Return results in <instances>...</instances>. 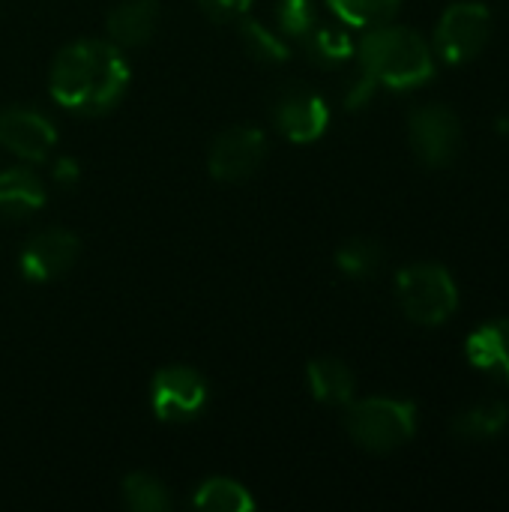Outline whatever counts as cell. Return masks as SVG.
<instances>
[{
    "instance_id": "21",
    "label": "cell",
    "mask_w": 509,
    "mask_h": 512,
    "mask_svg": "<svg viewBox=\"0 0 509 512\" xmlns=\"http://www.w3.org/2000/svg\"><path fill=\"white\" fill-rule=\"evenodd\" d=\"M240 42L249 51V57H255L258 63H285L288 60V45L279 39V33L267 30L255 18L240 21Z\"/></svg>"
},
{
    "instance_id": "25",
    "label": "cell",
    "mask_w": 509,
    "mask_h": 512,
    "mask_svg": "<svg viewBox=\"0 0 509 512\" xmlns=\"http://www.w3.org/2000/svg\"><path fill=\"white\" fill-rule=\"evenodd\" d=\"M375 87H378L375 78H369V75L360 69V75H357V78L351 81V87L345 90V105H348V108H363V105L372 99Z\"/></svg>"
},
{
    "instance_id": "5",
    "label": "cell",
    "mask_w": 509,
    "mask_h": 512,
    "mask_svg": "<svg viewBox=\"0 0 509 512\" xmlns=\"http://www.w3.org/2000/svg\"><path fill=\"white\" fill-rule=\"evenodd\" d=\"M492 33V12L486 3H456L435 27V51L447 63L474 60Z\"/></svg>"
},
{
    "instance_id": "24",
    "label": "cell",
    "mask_w": 509,
    "mask_h": 512,
    "mask_svg": "<svg viewBox=\"0 0 509 512\" xmlns=\"http://www.w3.org/2000/svg\"><path fill=\"white\" fill-rule=\"evenodd\" d=\"M198 6L213 21H234V18H243L249 12L252 0H198Z\"/></svg>"
},
{
    "instance_id": "18",
    "label": "cell",
    "mask_w": 509,
    "mask_h": 512,
    "mask_svg": "<svg viewBox=\"0 0 509 512\" xmlns=\"http://www.w3.org/2000/svg\"><path fill=\"white\" fill-rule=\"evenodd\" d=\"M303 48H306L309 60L318 63V66H324V69L342 66L357 51L354 42H351V36L342 27H330V24H315L303 36Z\"/></svg>"
},
{
    "instance_id": "11",
    "label": "cell",
    "mask_w": 509,
    "mask_h": 512,
    "mask_svg": "<svg viewBox=\"0 0 509 512\" xmlns=\"http://www.w3.org/2000/svg\"><path fill=\"white\" fill-rule=\"evenodd\" d=\"M0 144L24 162H45L57 144V129L45 114L9 105L0 108Z\"/></svg>"
},
{
    "instance_id": "2",
    "label": "cell",
    "mask_w": 509,
    "mask_h": 512,
    "mask_svg": "<svg viewBox=\"0 0 509 512\" xmlns=\"http://www.w3.org/2000/svg\"><path fill=\"white\" fill-rule=\"evenodd\" d=\"M360 69L393 90H411L435 75V57L420 33L408 27H372L357 45Z\"/></svg>"
},
{
    "instance_id": "14",
    "label": "cell",
    "mask_w": 509,
    "mask_h": 512,
    "mask_svg": "<svg viewBox=\"0 0 509 512\" xmlns=\"http://www.w3.org/2000/svg\"><path fill=\"white\" fill-rule=\"evenodd\" d=\"M306 381H309L312 396H315L321 405L348 408V405L354 402V390H357L354 372H351L342 360H336V357L312 360V363L306 366Z\"/></svg>"
},
{
    "instance_id": "19",
    "label": "cell",
    "mask_w": 509,
    "mask_h": 512,
    "mask_svg": "<svg viewBox=\"0 0 509 512\" xmlns=\"http://www.w3.org/2000/svg\"><path fill=\"white\" fill-rule=\"evenodd\" d=\"M120 495L132 512H165L174 504L168 486L153 474H129L120 486Z\"/></svg>"
},
{
    "instance_id": "12",
    "label": "cell",
    "mask_w": 509,
    "mask_h": 512,
    "mask_svg": "<svg viewBox=\"0 0 509 512\" xmlns=\"http://www.w3.org/2000/svg\"><path fill=\"white\" fill-rule=\"evenodd\" d=\"M105 27L117 48H141L159 27V0H120L108 12Z\"/></svg>"
},
{
    "instance_id": "10",
    "label": "cell",
    "mask_w": 509,
    "mask_h": 512,
    "mask_svg": "<svg viewBox=\"0 0 509 512\" xmlns=\"http://www.w3.org/2000/svg\"><path fill=\"white\" fill-rule=\"evenodd\" d=\"M273 123L288 141L312 144L327 132L330 108L318 93H312L306 87H288L279 93V99L273 105Z\"/></svg>"
},
{
    "instance_id": "9",
    "label": "cell",
    "mask_w": 509,
    "mask_h": 512,
    "mask_svg": "<svg viewBox=\"0 0 509 512\" xmlns=\"http://www.w3.org/2000/svg\"><path fill=\"white\" fill-rule=\"evenodd\" d=\"M78 252H81V240L72 231L45 228L21 246V255H18L21 276L27 282L60 279L63 273L72 270V264L78 261Z\"/></svg>"
},
{
    "instance_id": "13",
    "label": "cell",
    "mask_w": 509,
    "mask_h": 512,
    "mask_svg": "<svg viewBox=\"0 0 509 512\" xmlns=\"http://www.w3.org/2000/svg\"><path fill=\"white\" fill-rule=\"evenodd\" d=\"M465 357L471 360V366L501 378L509 384V321L498 318L489 321L483 327H477L468 342H465Z\"/></svg>"
},
{
    "instance_id": "6",
    "label": "cell",
    "mask_w": 509,
    "mask_h": 512,
    "mask_svg": "<svg viewBox=\"0 0 509 512\" xmlns=\"http://www.w3.org/2000/svg\"><path fill=\"white\" fill-rule=\"evenodd\" d=\"M267 156V135L258 126H228L222 129L207 153L210 174L222 183L249 180Z\"/></svg>"
},
{
    "instance_id": "1",
    "label": "cell",
    "mask_w": 509,
    "mask_h": 512,
    "mask_svg": "<svg viewBox=\"0 0 509 512\" xmlns=\"http://www.w3.org/2000/svg\"><path fill=\"white\" fill-rule=\"evenodd\" d=\"M129 87V63L111 39H78L57 51L48 75L51 99L75 114L111 111Z\"/></svg>"
},
{
    "instance_id": "26",
    "label": "cell",
    "mask_w": 509,
    "mask_h": 512,
    "mask_svg": "<svg viewBox=\"0 0 509 512\" xmlns=\"http://www.w3.org/2000/svg\"><path fill=\"white\" fill-rule=\"evenodd\" d=\"M78 174H81V168H78L75 159H57L54 162V180L60 186H75L78 183Z\"/></svg>"
},
{
    "instance_id": "20",
    "label": "cell",
    "mask_w": 509,
    "mask_h": 512,
    "mask_svg": "<svg viewBox=\"0 0 509 512\" xmlns=\"http://www.w3.org/2000/svg\"><path fill=\"white\" fill-rule=\"evenodd\" d=\"M327 6L348 27H381L399 12L402 0H327Z\"/></svg>"
},
{
    "instance_id": "4",
    "label": "cell",
    "mask_w": 509,
    "mask_h": 512,
    "mask_svg": "<svg viewBox=\"0 0 509 512\" xmlns=\"http://www.w3.org/2000/svg\"><path fill=\"white\" fill-rule=\"evenodd\" d=\"M402 312L423 327H441L459 309V288L441 264H411L396 276Z\"/></svg>"
},
{
    "instance_id": "3",
    "label": "cell",
    "mask_w": 509,
    "mask_h": 512,
    "mask_svg": "<svg viewBox=\"0 0 509 512\" xmlns=\"http://www.w3.org/2000/svg\"><path fill=\"white\" fill-rule=\"evenodd\" d=\"M345 429L369 453H390L408 444L417 432V408L402 399H363L351 402L345 414Z\"/></svg>"
},
{
    "instance_id": "23",
    "label": "cell",
    "mask_w": 509,
    "mask_h": 512,
    "mask_svg": "<svg viewBox=\"0 0 509 512\" xmlns=\"http://www.w3.org/2000/svg\"><path fill=\"white\" fill-rule=\"evenodd\" d=\"M279 30L285 36H294V39H303L315 24V0H279Z\"/></svg>"
},
{
    "instance_id": "16",
    "label": "cell",
    "mask_w": 509,
    "mask_h": 512,
    "mask_svg": "<svg viewBox=\"0 0 509 512\" xmlns=\"http://www.w3.org/2000/svg\"><path fill=\"white\" fill-rule=\"evenodd\" d=\"M509 423V408L501 399H489V402H480L468 411H462L456 420H453V432L462 438V441H486V438H495L507 429Z\"/></svg>"
},
{
    "instance_id": "22",
    "label": "cell",
    "mask_w": 509,
    "mask_h": 512,
    "mask_svg": "<svg viewBox=\"0 0 509 512\" xmlns=\"http://www.w3.org/2000/svg\"><path fill=\"white\" fill-rule=\"evenodd\" d=\"M384 261V252L375 240L369 237H354L336 252V264L345 276L351 279H369Z\"/></svg>"
},
{
    "instance_id": "17",
    "label": "cell",
    "mask_w": 509,
    "mask_h": 512,
    "mask_svg": "<svg viewBox=\"0 0 509 512\" xmlns=\"http://www.w3.org/2000/svg\"><path fill=\"white\" fill-rule=\"evenodd\" d=\"M192 507L204 512H252L255 510V498L249 495V489L231 477H213L207 483H201V489L192 498Z\"/></svg>"
},
{
    "instance_id": "8",
    "label": "cell",
    "mask_w": 509,
    "mask_h": 512,
    "mask_svg": "<svg viewBox=\"0 0 509 512\" xmlns=\"http://www.w3.org/2000/svg\"><path fill=\"white\" fill-rule=\"evenodd\" d=\"M411 147L417 159L429 168H444L456 159L462 144V126L453 108L447 105H423L408 120Z\"/></svg>"
},
{
    "instance_id": "15",
    "label": "cell",
    "mask_w": 509,
    "mask_h": 512,
    "mask_svg": "<svg viewBox=\"0 0 509 512\" xmlns=\"http://www.w3.org/2000/svg\"><path fill=\"white\" fill-rule=\"evenodd\" d=\"M45 204V186L42 180L27 168H6L0 171V216L21 219Z\"/></svg>"
},
{
    "instance_id": "7",
    "label": "cell",
    "mask_w": 509,
    "mask_h": 512,
    "mask_svg": "<svg viewBox=\"0 0 509 512\" xmlns=\"http://www.w3.org/2000/svg\"><path fill=\"white\" fill-rule=\"evenodd\" d=\"M207 405V381L189 366H165L153 375L150 408L162 423L195 420Z\"/></svg>"
}]
</instances>
